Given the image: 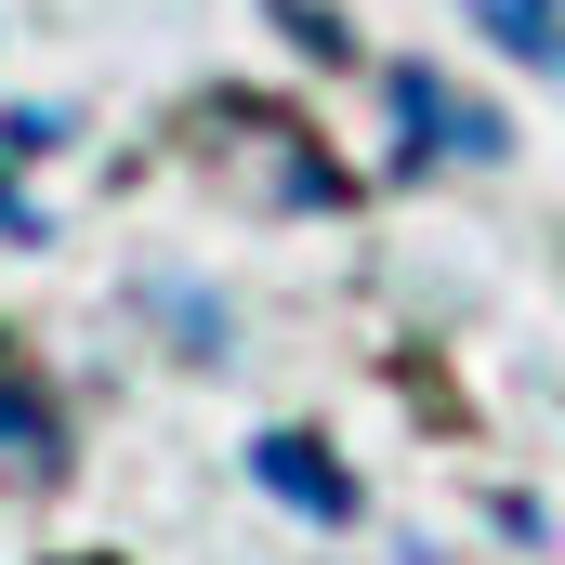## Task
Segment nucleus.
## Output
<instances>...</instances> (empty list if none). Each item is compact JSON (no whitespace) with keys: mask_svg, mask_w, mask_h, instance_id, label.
Instances as JSON below:
<instances>
[{"mask_svg":"<svg viewBox=\"0 0 565 565\" xmlns=\"http://www.w3.org/2000/svg\"><path fill=\"white\" fill-rule=\"evenodd\" d=\"M184 132H198V171H211L237 211H342L329 145L302 132L289 106H264V93H224V106H198Z\"/></svg>","mask_w":565,"mask_h":565,"instance_id":"1","label":"nucleus"},{"mask_svg":"<svg viewBox=\"0 0 565 565\" xmlns=\"http://www.w3.org/2000/svg\"><path fill=\"white\" fill-rule=\"evenodd\" d=\"M395 119H408V158H434V145H447V158H500V145H513L473 93H447L434 66H395Z\"/></svg>","mask_w":565,"mask_h":565,"instance_id":"2","label":"nucleus"},{"mask_svg":"<svg viewBox=\"0 0 565 565\" xmlns=\"http://www.w3.org/2000/svg\"><path fill=\"white\" fill-rule=\"evenodd\" d=\"M250 473L277 487L289 513H316V526H342V513H355V473H342L316 434H264V447H250Z\"/></svg>","mask_w":565,"mask_h":565,"instance_id":"3","label":"nucleus"},{"mask_svg":"<svg viewBox=\"0 0 565 565\" xmlns=\"http://www.w3.org/2000/svg\"><path fill=\"white\" fill-rule=\"evenodd\" d=\"M0 473H13V487H53V473H66V422H53L26 382H0Z\"/></svg>","mask_w":565,"mask_h":565,"instance_id":"4","label":"nucleus"},{"mask_svg":"<svg viewBox=\"0 0 565 565\" xmlns=\"http://www.w3.org/2000/svg\"><path fill=\"white\" fill-rule=\"evenodd\" d=\"M473 13H487L500 53H526V66H553V79H565V0H473Z\"/></svg>","mask_w":565,"mask_h":565,"instance_id":"5","label":"nucleus"},{"mask_svg":"<svg viewBox=\"0 0 565 565\" xmlns=\"http://www.w3.org/2000/svg\"><path fill=\"white\" fill-rule=\"evenodd\" d=\"M66 565H106V553H66Z\"/></svg>","mask_w":565,"mask_h":565,"instance_id":"6","label":"nucleus"}]
</instances>
